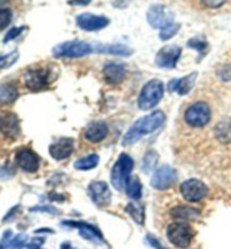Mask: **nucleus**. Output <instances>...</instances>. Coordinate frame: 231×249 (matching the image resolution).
<instances>
[{"label": "nucleus", "instance_id": "ddd939ff", "mask_svg": "<svg viewBox=\"0 0 231 249\" xmlns=\"http://www.w3.org/2000/svg\"><path fill=\"white\" fill-rule=\"evenodd\" d=\"M89 196L92 202L101 208L107 206L111 203L112 194L108 185L105 181H92L89 185Z\"/></svg>", "mask_w": 231, "mask_h": 249}, {"label": "nucleus", "instance_id": "72a5a7b5", "mask_svg": "<svg viewBox=\"0 0 231 249\" xmlns=\"http://www.w3.org/2000/svg\"><path fill=\"white\" fill-rule=\"evenodd\" d=\"M200 1L203 3V6L208 7V8H220L227 2V0H200Z\"/></svg>", "mask_w": 231, "mask_h": 249}, {"label": "nucleus", "instance_id": "f8f14e48", "mask_svg": "<svg viewBox=\"0 0 231 249\" xmlns=\"http://www.w3.org/2000/svg\"><path fill=\"white\" fill-rule=\"evenodd\" d=\"M76 23L78 27L87 32H94L103 30L107 26L109 20L105 16H97L94 14L84 13L77 16Z\"/></svg>", "mask_w": 231, "mask_h": 249}, {"label": "nucleus", "instance_id": "1a4fd4ad", "mask_svg": "<svg viewBox=\"0 0 231 249\" xmlns=\"http://www.w3.org/2000/svg\"><path fill=\"white\" fill-rule=\"evenodd\" d=\"M180 194L188 202H198L208 195V186L200 179H188L180 185Z\"/></svg>", "mask_w": 231, "mask_h": 249}, {"label": "nucleus", "instance_id": "2f4dec72", "mask_svg": "<svg viewBox=\"0 0 231 249\" xmlns=\"http://www.w3.org/2000/svg\"><path fill=\"white\" fill-rule=\"evenodd\" d=\"M12 22V12L9 9H0V31L6 28Z\"/></svg>", "mask_w": 231, "mask_h": 249}, {"label": "nucleus", "instance_id": "dca6fc26", "mask_svg": "<svg viewBox=\"0 0 231 249\" xmlns=\"http://www.w3.org/2000/svg\"><path fill=\"white\" fill-rule=\"evenodd\" d=\"M197 78L196 72H192L188 76H185L179 79H173L170 80L168 84V89L169 91L177 92L178 95H186L190 92V90L193 88L195 80Z\"/></svg>", "mask_w": 231, "mask_h": 249}, {"label": "nucleus", "instance_id": "f3484780", "mask_svg": "<svg viewBox=\"0 0 231 249\" xmlns=\"http://www.w3.org/2000/svg\"><path fill=\"white\" fill-rule=\"evenodd\" d=\"M0 132L10 138L18 136L19 125L16 115L12 113H3L0 115Z\"/></svg>", "mask_w": 231, "mask_h": 249}, {"label": "nucleus", "instance_id": "a211bd4d", "mask_svg": "<svg viewBox=\"0 0 231 249\" xmlns=\"http://www.w3.org/2000/svg\"><path fill=\"white\" fill-rule=\"evenodd\" d=\"M108 129L104 122H92L85 131V138L92 143H97L107 137Z\"/></svg>", "mask_w": 231, "mask_h": 249}, {"label": "nucleus", "instance_id": "6e6552de", "mask_svg": "<svg viewBox=\"0 0 231 249\" xmlns=\"http://www.w3.org/2000/svg\"><path fill=\"white\" fill-rule=\"evenodd\" d=\"M147 20L152 28L161 31L174 23V14L166 6L154 5L148 10Z\"/></svg>", "mask_w": 231, "mask_h": 249}, {"label": "nucleus", "instance_id": "f257e3e1", "mask_svg": "<svg viewBox=\"0 0 231 249\" xmlns=\"http://www.w3.org/2000/svg\"><path fill=\"white\" fill-rule=\"evenodd\" d=\"M165 114L161 111H156L149 115L138 120L123 138V145H132L140 140L142 137L154 133L165 122Z\"/></svg>", "mask_w": 231, "mask_h": 249}, {"label": "nucleus", "instance_id": "4468645a", "mask_svg": "<svg viewBox=\"0 0 231 249\" xmlns=\"http://www.w3.org/2000/svg\"><path fill=\"white\" fill-rule=\"evenodd\" d=\"M16 162L27 173L36 172L40 167V157L31 149H20L16 154Z\"/></svg>", "mask_w": 231, "mask_h": 249}, {"label": "nucleus", "instance_id": "9b49d317", "mask_svg": "<svg viewBox=\"0 0 231 249\" xmlns=\"http://www.w3.org/2000/svg\"><path fill=\"white\" fill-rule=\"evenodd\" d=\"M177 179L176 170L172 168L170 166H162L160 168L157 169L152 176L150 185L155 190L158 191H165L168 190L173 184L175 183Z\"/></svg>", "mask_w": 231, "mask_h": 249}, {"label": "nucleus", "instance_id": "0eeeda50", "mask_svg": "<svg viewBox=\"0 0 231 249\" xmlns=\"http://www.w3.org/2000/svg\"><path fill=\"white\" fill-rule=\"evenodd\" d=\"M193 230L184 223H173L167 228V237L174 246L186 248L191 245L193 238Z\"/></svg>", "mask_w": 231, "mask_h": 249}, {"label": "nucleus", "instance_id": "473e14b6", "mask_svg": "<svg viewBox=\"0 0 231 249\" xmlns=\"http://www.w3.org/2000/svg\"><path fill=\"white\" fill-rule=\"evenodd\" d=\"M24 30H25V27H13L12 30H10L8 33L6 34L5 38H3V42L7 43V42L14 40V38H16L18 35H20V33H22Z\"/></svg>", "mask_w": 231, "mask_h": 249}, {"label": "nucleus", "instance_id": "c85d7f7f", "mask_svg": "<svg viewBox=\"0 0 231 249\" xmlns=\"http://www.w3.org/2000/svg\"><path fill=\"white\" fill-rule=\"evenodd\" d=\"M179 31V25L178 24H170L169 26L162 28L160 31V34H159V38L162 41H167L169 38H172L174 35L177 34V32Z\"/></svg>", "mask_w": 231, "mask_h": 249}, {"label": "nucleus", "instance_id": "f03ea898", "mask_svg": "<svg viewBox=\"0 0 231 249\" xmlns=\"http://www.w3.org/2000/svg\"><path fill=\"white\" fill-rule=\"evenodd\" d=\"M133 167V159L126 154H122L119 157V159L116 160V162L112 168L111 180L113 186H114L117 191H125L126 184L130 179V175L131 173H132Z\"/></svg>", "mask_w": 231, "mask_h": 249}, {"label": "nucleus", "instance_id": "f704fd0d", "mask_svg": "<svg viewBox=\"0 0 231 249\" xmlns=\"http://www.w3.org/2000/svg\"><path fill=\"white\" fill-rule=\"evenodd\" d=\"M147 241L149 243V245H150V246H152V247L156 248V249H165L162 246H160V244H159V241H158L157 239H156V238H154V237L148 236V237H147Z\"/></svg>", "mask_w": 231, "mask_h": 249}, {"label": "nucleus", "instance_id": "39448f33", "mask_svg": "<svg viewBox=\"0 0 231 249\" xmlns=\"http://www.w3.org/2000/svg\"><path fill=\"white\" fill-rule=\"evenodd\" d=\"M185 122L192 127H203L211 120V109L204 102H198L191 105L185 112Z\"/></svg>", "mask_w": 231, "mask_h": 249}, {"label": "nucleus", "instance_id": "bb28decb", "mask_svg": "<svg viewBox=\"0 0 231 249\" xmlns=\"http://www.w3.org/2000/svg\"><path fill=\"white\" fill-rule=\"evenodd\" d=\"M125 211L129 213L134 221H136L138 225H143L144 221V209L142 205H136V204H127L125 208Z\"/></svg>", "mask_w": 231, "mask_h": 249}, {"label": "nucleus", "instance_id": "412c9836", "mask_svg": "<svg viewBox=\"0 0 231 249\" xmlns=\"http://www.w3.org/2000/svg\"><path fill=\"white\" fill-rule=\"evenodd\" d=\"M214 134L216 140L220 143H231V117H226L216 124L214 127Z\"/></svg>", "mask_w": 231, "mask_h": 249}, {"label": "nucleus", "instance_id": "5701e85b", "mask_svg": "<svg viewBox=\"0 0 231 249\" xmlns=\"http://www.w3.org/2000/svg\"><path fill=\"white\" fill-rule=\"evenodd\" d=\"M172 215L174 216L175 219H178V220H196L198 218V215H200V212L197 211L196 209L194 208H190V206H186V205H180V206H176V208H174L172 211Z\"/></svg>", "mask_w": 231, "mask_h": 249}, {"label": "nucleus", "instance_id": "6ab92c4d", "mask_svg": "<svg viewBox=\"0 0 231 249\" xmlns=\"http://www.w3.org/2000/svg\"><path fill=\"white\" fill-rule=\"evenodd\" d=\"M103 72H104L106 81L109 84H120L125 78V68L120 63H107L103 69Z\"/></svg>", "mask_w": 231, "mask_h": 249}, {"label": "nucleus", "instance_id": "393cba45", "mask_svg": "<svg viewBox=\"0 0 231 249\" xmlns=\"http://www.w3.org/2000/svg\"><path fill=\"white\" fill-rule=\"evenodd\" d=\"M125 192L127 196L132 198V200H140V197L142 196V185L138 177H130L126 184Z\"/></svg>", "mask_w": 231, "mask_h": 249}, {"label": "nucleus", "instance_id": "c9c22d12", "mask_svg": "<svg viewBox=\"0 0 231 249\" xmlns=\"http://www.w3.org/2000/svg\"><path fill=\"white\" fill-rule=\"evenodd\" d=\"M91 0H69L68 3L71 6H87Z\"/></svg>", "mask_w": 231, "mask_h": 249}, {"label": "nucleus", "instance_id": "7ed1b4c3", "mask_svg": "<svg viewBox=\"0 0 231 249\" xmlns=\"http://www.w3.org/2000/svg\"><path fill=\"white\" fill-rule=\"evenodd\" d=\"M163 96V85L160 80L154 79L147 83L139 96V107L143 111L151 109L159 104Z\"/></svg>", "mask_w": 231, "mask_h": 249}, {"label": "nucleus", "instance_id": "b1692460", "mask_svg": "<svg viewBox=\"0 0 231 249\" xmlns=\"http://www.w3.org/2000/svg\"><path fill=\"white\" fill-rule=\"evenodd\" d=\"M18 97V91L14 84L6 83L0 86V103L1 104H10L15 102Z\"/></svg>", "mask_w": 231, "mask_h": 249}, {"label": "nucleus", "instance_id": "9d476101", "mask_svg": "<svg viewBox=\"0 0 231 249\" xmlns=\"http://www.w3.org/2000/svg\"><path fill=\"white\" fill-rule=\"evenodd\" d=\"M182 54V48L177 45H167L160 49L156 55V65L160 68L173 69L175 68L177 62Z\"/></svg>", "mask_w": 231, "mask_h": 249}, {"label": "nucleus", "instance_id": "c756f323", "mask_svg": "<svg viewBox=\"0 0 231 249\" xmlns=\"http://www.w3.org/2000/svg\"><path fill=\"white\" fill-rule=\"evenodd\" d=\"M187 45L192 49H195L196 51L202 53V54H204L205 50H207V48H208L207 42L202 40V38H198V37L191 38V40L187 42Z\"/></svg>", "mask_w": 231, "mask_h": 249}, {"label": "nucleus", "instance_id": "2eb2a0df", "mask_svg": "<svg viewBox=\"0 0 231 249\" xmlns=\"http://www.w3.org/2000/svg\"><path fill=\"white\" fill-rule=\"evenodd\" d=\"M73 151V140L70 138H61L50 145L49 152L55 160L67 159Z\"/></svg>", "mask_w": 231, "mask_h": 249}, {"label": "nucleus", "instance_id": "cd10ccee", "mask_svg": "<svg viewBox=\"0 0 231 249\" xmlns=\"http://www.w3.org/2000/svg\"><path fill=\"white\" fill-rule=\"evenodd\" d=\"M158 160V155L155 151H149L147 155L144 156L143 162H142V168L144 169L145 173H149L151 169L155 168L156 163Z\"/></svg>", "mask_w": 231, "mask_h": 249}, {"label": "nucleus", "instance_id": "20e7f679", "mask_svg": "<svg viewBox=\"0 0 231 249\" xmlns=\"http://www.w3.org/2000/svg\"><path fill=\"white\" fill-rule=\"evenodd\" d=\"M52 52L55 58H81L90 54L92 48L86 42L68 41L54 46Z\"/></svg>", "mask_w": 231, "mask_h": 249}, {"label": "nucleus", "instance_id": "a878e982", "mask_svg": "<svg viewBox=\"0 0 231 249\" xmlns=\"http://www.w3.org/2000/svg\"><path fill=\"white\" fill-rule=\"evenodd\" d=\"M99 162V157L97 155H89L87 157H84L81 159H78L74 162V168L78 170H89L95 168Z\"/></svg>", "mask_w": 231, "mask_h": 249}, {"label": "nucleus", "instance_id": "7c9ffc66", "mask_svg": "<svg viewBox=\"0 0 231 249\" xmlns=\"http://www.w3.org/2000/svg\"><path fill=\"white\" fill-rule=\"evenodd\" d=\"M17 59H18V53H17V51L10 53V54L6 56H0V69L7 68V67L14 65Z\"/></svg>", "mask_w": 231, "mask_h": 249}, {"label": "nucleus", "instance_id": "4be33fe9", "mask_svg": "<svg viewBox=\"0 0 231 249\" xmlns=\"http://www.w3.org/2000/svg\"><path fill=\"white\" fill-rule=\"evenodd\" d=\"M96 51L104 54H113L119 56H130L132 54V49L124 44H109V45H98L96 46Z\"/></svg>", "mask_w": 231, "mask_h": 249}, {"label": "nucleus", "instance_id": "423d86ee", "mask_svg": "<svg viewBox=\"0 0 231 249\" xmlns=\"http://www.w3.org/2000/svg\"><path fill=\"white\" fill-rule=\"evenodd\" d=\"M52 74L51 69L48 68H34L25 72L24 83L30 90L38 91L43 90L51 83Z\"/></svg>", "mask_w": 231, "mask_h": 249}, {"label": "nucleus", "instance_id": "aec40b11", "mask_svg": "<svg viewBox=\"0 0 231 249\" xmlns=\"http://www.w3.org/2000/svg\"><path fill=\"white\" fill-rule=\"evenodd\" d=\"M65 226L78 228L80 231V234L84 238L89 240H102V234L99 232L98 229H96L95 227H92L88 223L84 222H77V221H65L63 222Z\"/></svg>", "mask_w": 231, "mask_h": 249}]
</instances>
